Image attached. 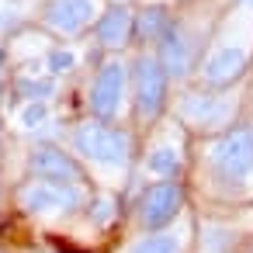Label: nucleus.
<instances>
[{
	"instance_id": "obj_10",
	"label": "nucleus",
	"mask_w": 253,
	"mask_h": 253,
	"mask_svg": "<svg viewBox=\"0 0 253 253\" xmlns=\"http://www.w3.org/2000/svg\"><path fill=\"white\" fill-rule=\"evenodd\" d=\"M250 73V49L239 42H215L198 66V84L208 90H232Z\"/></svg>"
},
{
	"instance_id": "obj_8",
	"label": "nucleus",
	"mask_w": 253,
	"mask_h": 253,
	"mask_svg": "<svg viewBox=\"0 0 253 253\" xmlns=\"http://www.w3.org/2000/svg\"><path fill=\"white\" fill-rule=\"evenodd\" d=\"M205 39H208V28L198 32L191 21L173 18L170 32H167V35L160 39V45L153 49L156 59L163 63L170 84H187V80L198 73V66H201V52H205V45H208Z\"/></svg>"
},
{
	"instance_id": "obj_2",
	"label": "nucleus",
	"mask_w": 253,
	"mask_h": 253,
	"mask_svg": "<svg viewBox=\"0 0 253 253\" xmlns=\"http://www.w3.org/2000/svg\"><path fill=\"white\" fill-rule=\"evenodd\" d=\"M66 149L90 170L101 173H128L135 160V132L125 122H97L80 118L66 132Z\"/></svg>"
},
{
	"instance_id": "obj_12",
	"label": "nucleus",
	"mask_w": 253,
	"mask_h": 253,
	"mask_svg": "<svg viewBox=\"0 0 253 253\" xmlns=\"http://www.w3.org/2000/svg\"><path fill=\"white\" fill-rule=\"evenodd\" d=\"M90 35H94V45H97L101 52L118 56L122 49H128V45L135 42V7L122 4V0L108 4V7L97 14Z\"/></svg>"
},
{
	"instance_id": "obj_9",
	"label": "nucleus",
	"mask_w": 253,
	"mask_h": 253,
	"mask_svg": "<svg viewBox=\"0 0 253 253\" xmlns=\"http://www.w3.org/2000/svg\"><path fill=\"white\" fill-rule=\"evenodd\" d=\"M25 177L52 184H90V170L59 142H32L25 153Z\"/></svg>"
},
{
	"instance_id": "obj_6",
	"label": "nucleus",
	"mask_w": 253,
	"mask_h": 253,
	"mask_svg": "<svg viewBox=\"0 0 253 253\" xmlns=\"http://www.w3.org/2000/svg\"><path fill=\"white\" fill-rule=\"evenodd\" d=\"M84 104H87V118H97V122H125V111L132 104L128 63L118 59V56L101 59L94 66L90 84H87Z\"/></svg>"
},
{
	"instance_id": "obj_24",
	"label": "nucleus",
	"mask_w": 253,
	"mask_h": 253,
	"mask_svg": "<svg viewBox=\"0 0 253 253\" xmlns=\"http://www.w3.org/2000/svg\"><path fill=\"white\" fill-rule=\"evenodd\" d=\"M239 253H253V236H250V239H246V243L239 246Z\"/></svg>"
},
{
	"instance_id": "obj_27",
	"label": "nucleus",
	"mask_w": 253,
	"mask_h": 253,
	"mask_svg": "<svg viewBox=\"0 0 253 253\" xmlns=\"http://www.w3.org/2000/svg\"><path fill=\"white\" fill-rule=\"evenodd\" d=\"M0 128H4V122H0Z\"/></svg>"
},
{
	"instance_id": "obj_4",
	"label": "nucleus",
	"mask_w": 253,
	"mask_h": 253,
	"mask_svg": "<svg viewBox=\"0 0 253 253\" xmlns=\"http://www.w3.org/2000/svg\"><path fill=\"white\" fill-rule=\"evenodd\" d=\"M173 122L198 139L222 135L239 122V97L232 90H208V87H187L173 101Z\"/></svg>"
},
{
	"instance_id": "obj_25",
	"label": "nucleus",
	"mask_w": 253,
	"mask_h": 253,
	"mask_svg": "<svg viewBox=\"0 0 253 253\" xmlns=\"http://www.w3.org/2000/svg\"><path fill=\"white\" fill-rule=\"evenodd\" d=\"M0 201H4V184H0Z\"/></svg>"
},
{
	"instance_id": "obj_23",
	"label": "nucleus",
	"mask_w": 253,
	"mask_h": 253,
	"mask_svg": "<svg viewBox=\"0 0 253 253\" xmlns=\"http://www.w3.org/2000/svg\"><path fill=\"white\" fill-rule=\"evenodd\" d=\"M4 94H7V77L0 73V101H4Z\"/></svg>"
},
{
	"instance_id": "obj_19",
	"label": "nucleus",
	"mask_w": 253,
	"mask_h": 253,
	"mask_svg": "<svg viewBox=\"0 0 253 253\" xmlns=\"http://www.w3.org/2000/svg\"><path fill=\"white\" fill-rule=\"evenodd\" d=\"M77 70V52L70 49V45H52L49 52H45V73L49 77H66V73H73Z\"/></svg>"
},
{
	"instance_id": "obj_5",
	"label": "nucleus",
	"mask_w": 253,
	"mask_h": 253,
	"mask_svg": "<svg viewBox=\"0 0 253 253\" xmlns=\"http://www.w3.org/2000/svg\"><path fill=\"white\" fill-rule=\"evenodd\" d=\"M128 77H132V122L142 132H153L170 108V87L173 84H170V77H167V70L153 49L135 52V59L128 63Z\"/></svg>"
},
{
	"instance_id": "obj_1",
	"label": "nucleus",
	"mask_w": 253,
	"mask_h": 253,
	"mask_svg": "<svg viewBox=\"0 0 253 253\" xmlns=\"http://www.w3.org/2000/svg\"><path fill=\"white\" fill-rule=\"evenodd\" d=\"M194 173L215 205L246 198L253 187V122H236L222 135L201 139Z\"/></svg>"
},
{
	"instance_id": "obj_11",
	"label": "nucleus",
	"mask_w": 253,
	"mask_h": 253,
	"mask_svg": "<svg viewBox=\"0 0 253 253\" xmlns=\"http://www.w3.org/2000/svg\"><path fill=\"white\" fill-rule=\"evenodd\" d=\"M97 0H45L42 4V25L52 32V35H63V39H77L84 32L94 28L97 21Z\"/></svg>"
},
{
	"instance_id": "obj_21",
	"label": "nucleus",
	"mask_w": 253,
	"mask_h": 253,
	"mask_svg": "<svg viewBox=\"0 0 253 253\" xmlns=\"http://www.w3.org/2000/svg\"><path fill=\"white\" fill-rule=\"evenodd\" d=\"M52 243H56V253H87V250H80V246H73L66 239H52Z\"/></svg>"
},
{
	"instance_id": "obj_20",
	"label": "nucleus",
	"mask_w": 253,
	"mask_h": 253,
	"mask_svg": "<svg viewBox=\"0 0 253 253\" xmlns=\"http://www.w3.org/2000/svg\"><path fill=\"white\" fill-rule=\"evenodd\" d=\"M45 122H49V104H21V111H18V125H21L28 135H42Z\"/></svg>"
},
{
	"instance_id": "obj_26",
	"label": "nucleus",
	"mask_w": 253,
	"mask_h": 253,
	"mask_svg": "<svg viewBox=\"0 0 253 253\" xmlns=\"http://www.w3.org/2000/svg\"><path fill=\"white\" fill-rule=\"evenodd\" d=\"M0 253H11V250H4V246H0Z\"/></svg>"
},
{
	"instance_id": "obj_13",
	"label": "nucleus",
	"mask_w": 253,
	"mask_h": 253,
	"mask_svg": "<svg viewBox=\"0 0 253 253\" xmlns=\"http://www.w3.org/2000/svg\"><path fill=\"white\" fill-rule=\"evenodd\" d=\"M142 170L153 180H184V173H187V149H184V142H177L170 135L153 139L146 156H142Z\"/></svg>"
},
{
	"instance_id": "obj_7",
	"label": "nucleus",
	"mask_w": 253,
	"mask_h": 253,
	"mask_svg": "<svg viewBox=\"0 0 253 253\" xmlns=\"http://www.w3.org/2000/svg\"><path fill=\"white\" fill-rule=\"evenodd\" d=\"M184 208H187L184 180H146L128 205V218L135 232H160L177 225Z\"/></svg>"
},
{
	"instance_id": "obj_18",
	"label": "nucleus",
	"mask_w": 253,
	"mask_h": 253,
	"mask_svg": "<svg viewBox=\"0 0 253 253\" xmlns=\"http://www.w3.org/2000/svg\"><path fill=\"white\" fill-rule=\"evenodd\" d=\"M11 94L21 97L25 104H49L56 94H59V80L56 77H18L11 84Z\"/></svg>"
},
{
	"instance_id": "obj_17",
	"label": "nucleus",
	"mask_w": 253,
	"mask_h": 253,
	"mask_svg": "<svg viewBox=\"0 0 253 253\" xmlns=\"http://www.w3.org/2000/svg\"><path fill=\"white\" fill-rule=\"evenodd\" d=\"M122 208H125V205H122V194H115V191H94L90 201H87V208H84V222H87L90 229L104 232V229H111V225L118 222Z\"/></svg>"
},
{
	"instance_id": "obj_22",
	"label": "nucleus",
	"mask_w": 253,
	"mask_h": 253,
	"mask_svg": "<svg viewBox=\"0 0 253 253\" xmlns=\"http://www.w3.org/2000/svg\"><path fill=\"white\" fill-rule=\"evenodd\" d=\"M4 66H7V45L0 42V73H4Z\"/></svg>"
},
{
	"instance_id": "obj_14",
	"label": "nucleus",
	"mask_w": 253,
	"mask_h": 253,
	"mask_svg": "<svg viewBox=\"0 0 253 253\" xmlns=\"http://www.w3.org/2000/svg\"><path fill=\"white\" fill-rule=\"evenodd\" d=\"M243 236L246 232L236 222H225L215 215L194 218V253H239Z\"/></svg>"
},
{
	"instance_id": "obj_3",
	"label": "nucleus",
	"mask_w": 253,
	"mask_h": 253,
	"mask_svg": "<svg viewBox=\"0 0 253 253\" xmlns=\"http://www.w3.org/2000/svg\"><path fill=\"white\" fill-rule=\"evenodd\" d=\"M90 184H52V180H32L21 177L14 184V208L39 222H73L84 218V208L90 201Z\"/></svg>"
},
{
	"instance_id": "obj_15",
	"label": "nucleus",
	"mask_w": 253,
	"mask_h": 253,
	"mask_svg": "<svg viewBox=\"0 0 253 253\" xmlns=\"http://www.w3.org/2000/svg\"><path fill=\"white\" fill-rule=\"evenodd\" d=\"M191 250V232L177 222L160 232H132L118 253H187Z\"/></svg>"
},
{
	"instance_id": "obj_16",
	"label": "nucleus",
	"mask_w": 253,
	"mask_h": 253,
	"mask_svg": "<svg viewBox=\"0 0 253 253\" xmlns=\"http://www.w3.org/2000/svg\"><path fill=\"white\" fill-rule=\"evenodd\" d=\"M173 18L177 14L170 11V4H146V7H139L135 11V42L142 49H156L160 39L170 32Z\"/></svg>"
}]
</instances>
